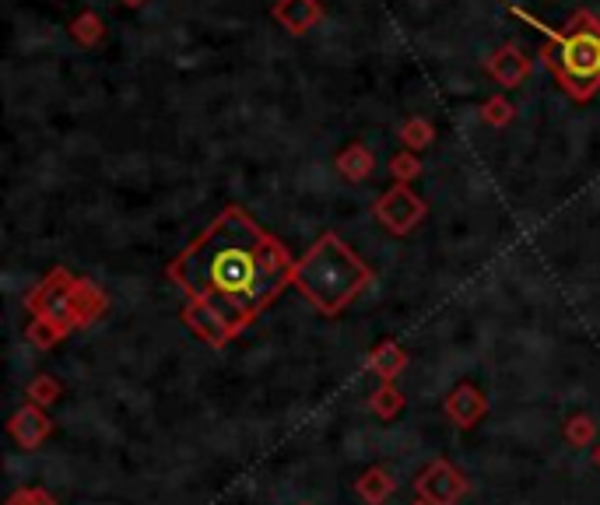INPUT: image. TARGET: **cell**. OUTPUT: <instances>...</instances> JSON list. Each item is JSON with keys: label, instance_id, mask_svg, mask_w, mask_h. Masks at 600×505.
Returning <instances> with one entry per match:
<instances>
[{"label": "cell", "instance_id": "cell-1", "mask_svg": "<svg viewBox=\"0 0 600 505\" xmlns=\"http://www.w3.org/2000/svg\"><path fill=\"white\" fill-rule=\"evenodd\" d=\"M190 295V320L215 344L250 323L292 278L285 246L267 239L243 211H225L172 267Z\"/></svg>", "mask_w": 600, "mask_h": 505}, {"label": "cell", "instance_id": "cell-2", "mask_svg": "<svg viewBox=\"0 0 600 505\" xmlns=\"http://www.w3.org/2000/svg\"><path fill=\"white\" fill-rule=\"evenodd\" d=\"M295 281H299V288L323 313H337V309L369 281V271L351 257L344 242L327 235V239H320V246L309 253L306 264L295 271Z\"/></svg>", "mask_w": 600, "mask_h": 505}, {"label": "cell", "instance_id": "cell-3", "mask_svg": "<svg viewBox=\"0 0 600 505\" xmlns=\"http://www.w3.org/2000/svg\"><path fill=\"white\" fill-rule=\"evenodd\" d=\"M565 81L572 92L586 95L593 92V85L600 81V32L597 25L576 32V36L562 39V57H558Z\"/></svg>", "mask_w": 600, "mask_h": 505}]
</instances>
